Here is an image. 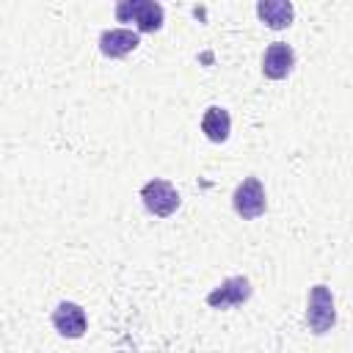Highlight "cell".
Here are the masks:
<instances>
[{
    "mask_svg": "<svg viewBox=\"0 0 353 353\" xmlns=\"http://www.w3.org/2000/svg\"><path fill=\"white\" fill-rule=\"evenodd\" d=\"M254 287L245 276H229L223 279L215 290L207 292V306L210 309H232V306H240L251 298Z\"/></svg>",
    "mask_w": 353,
    "mask_h": 353,
    "instance_id": "cell-5",
    "label": "cell"
},
{
    "mask_svg": "<svg viewBox=\"0 0 353 353\" xmlns=\"http://www.w3.org/2000/svg\"><path fill=\"white\" fill-rule=\"evenodd\" d=\"M138 44H141V36L138 30H130V28H110L99 36V52L105 58H124Z\"/></svg>",
    "mask_w": 353,
    "mask_h": 353,
    "instance_id": "cell-8",
    "label": "cell"
},
{
    "mask_svg": "<svg viewBox=\"0 0 353 353\" xmlns=\"http://www.w3.org/2000/svg\"><path fill=\"white\" fill-rule=\"evenodd\" d=\"M232 207L234 212L243 218V221H256L265 215L268 210V196H265V188L259 182V176H245L234 193H232Z\"/></svg>",
    "mask_w": 353,
    "mask_h": 353,
    "instance_id": "cell-3",
    "label": "cell"
},
{
    "mask_svg": "<svg viewBox=\"0 0 353 353\" xmlns=\"http://www.w3.org/2000/svg\"><path fill=\"white\" fill-rule=\"evenodd\" d=\"M256 17L270 30H284L295 19V6L290 0H259L256 3Z\"/></svg>",
    "mask_w": 353,
    "mask_h": 353,
    "instance_id": "cell-9",
    "label": "cell"
},
{
    "mask_svg": "<svg viewBox=\"0 0 353 353\" xmlns=\"http://www.w3.org/2000/svg\"><path fill=\"white\" fill-rule=\"evenodd\" d=\"M306 323L309 331L323 336L336 325V303H334V292L325 284H314L309 290V301H306Z\"/></svg>",
    "mask_w": 353,
    "mask_h": 353,
    "instance_id": "cell-2",
    "label": "cell"
},
{
    "mask_svg": "<svg viewBox=\"0 0 353 353\" xmlns=\"http://www.w3.org/2000/svg\"><path fill=\"white\" fill-rule=\"evenodd\" d=\"M141 201H143V207L154 215V218H168V215H174L176 210H179V193H176V188L168 182V179H160V176H154V179H149L143 188H141Z\"/></svg>",
    "mask_w": 353,
    "mask_h": 353,
    "instance_id": "cell-4",
    "label": "cell"
},
{
    "mask_svg": "<svg viewBox=\"0 0 353 353\" xmlns=\"http://www.w3.org/2000/svg\"><path fill=\"white\" fill-rule=\"evenodd\" d=\"M52 325L61 336L66 339H80L88 328V317H85V309L74 301H61L52 312Z\"/></svg>",
    "mask_w": 353,
    "mask_h": 353,
    "instance_id": "cell-6",
    "label": "cell"
},
{
    "mask_svg": "<svg viewBox=\"0 0 353 353\" xmlns=\"http://www.w3.org/2000/svg\"><path fill=\"white\" fill-rule=\"evenodd\" d=\"M116 19L135 22L138 33H154L163 28L165 11L154 0H121V3H116Z\"/></svg>",
    "mask_w": 353,
    "mask_h": 353,
    "instance_id": "cell-1",
    "label": "cell"
},
{
    "mask_svg": "<svg viewBox=\"0 0 353 353\" xmlns=\"http://www.w3.org/2000/svg\"><path fill=\"white\" fill-rule=\"evenodd\" d=\"M201 132L207 135V141L223 143L229 138V132H232V116H229V110L221 108V105H210L204 110V116H201Z\"/></svg>",
    "mask_w": 353,
    "mask_h": 353,
    "instance_id": "cell-10",
    "label": "cell"
},
{
    "mask_svg": "<svg viewBox=\"0 0 353 353\" xmlns=\"http://www.w3.org/2000/svg\"><path fill=\"white\" fill-rule=\"evenodd\" d=\"M292 69H295V50L284 41L268 44V50L262 55V74L268 80H284Z\"/></svg>",
    "mask_w": 353,
    "mask_h": 353,
    "instance_id": "cell-7",
    "label": "cell"
}]
</instances>
